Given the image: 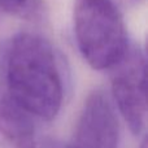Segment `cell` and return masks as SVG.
I'll return each instance as SVG.
<instances>
[{"mask_svg":"<svg viewBox=\"0 0 148 148\" xmlns=\"http://www.w3.org/2000/svg\"><path fill=\"white\" fill-rule=\"evenodd\" d=\"M40 5L42 0H0V13L30 20L36 17Z\"/></svg>","mask_w":148,"mask_h":148,"instance_id":"obj_6","label":"cell"},{"mask_svg":"<svg viewBox=\"0 0 148 148\" xmlns=\"http://www.w3.org/2000/svg\"><path fill=\"white\" fill-rule=\"evenodd\" d=\"M110 70L116 105L131 133L139 135L147 120L146 55L138 46L130 44L123 57Z\"/></svg>","mask_w":148,"mask_h":148,"instance_id":"obj_3","label":"cell"},{"mask_svg":"<svg viewBox=\"0 0 148 148\" xmlns=\"http://www.w3.org/2000/svg\"><path fill=\"white\" fill-rule=\"evenodd\" d=\"M33 120L9 90L5 75V43H0V147L35 148Z\"/></svg>","mask_w":148,"mask_h":148,"instance_id":"obj_5","label":"cell"},{"mask_svg":"<svg viewBox=\"0 0 148 148\" xmlns=\"http://www.w3.org/2000/svg\"><path fill=\"white\" fill-rule=\"evenodd\" d=\"M73 23L78 49L92 69L113 68L130 46L123 17L112 0H77Z\"/></svg>","mask_w":148,"mask_h":148,"instance_id":"obj_2","label":"cell"},{"mask_svg":"<svg viewBox=\"0 0 148 148\" xmlns=\"http://www.w3.org/2000/svg\"><path fill=\"white\" fill-rule=\"evenodd\" d=\"M5 75L12 95L33 117L56 118L64 78L53 46L42 35L20 33L5 42Z\"/></svg>","mask_w":148,"mask_h":148,"instance_id":"obj_1","label":"cell"},{"mask_svg":"<svg viewBox=\"0 0 148 148\" xmlns=\"http://www.w3.org/2000/svg\"><path fill=\"white\" fill-rule=\"evenodd\" d=\"M44 148H69L68 144L60 143V142L56 140H47L46 144H44Z\"/></svg>","mask_w":148,"mask_h":148,"instance_id":"obj_7","label":"cell"},{"mask_svg":"<svg viewBox=\"0 0 148 148\" xmlns=\"http://www.w3.org/2000/svg\"><path fill=\"white\" fill-rule=\"evenodd\" d=\"M118 121L103 90H94L81 110L69 148H117Z\"/></svg>","mask_w":148,"mask_h":148,"instance_id":"obj_4","label":"cell"},{"mask_svg":"<svg viewBox=\"0 0 148 148\" xmlns=\"http://www.w3.org/2000/svg\"><path fill=\"white\" fill-rule=\"evenodd\" d=\"M138 148H147V136L146 135H144V138L142 139V143L139 144Z\"/></svg>","mask_w":148,"mask_h":148,"instance_id":"obj_8","label":"cell"}]
</instances>
